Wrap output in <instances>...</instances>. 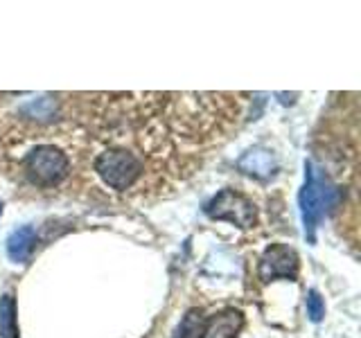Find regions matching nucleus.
<instances>
[{
  "label": "nucleus",
  "instance_id": "obj_7",
  "mask_svg": "<svg viewBox=\"0 0 361 338\" xmlns=\"http://www.w3.org/2000/svg\"><path fill=\"white\" fill-rule=\"evenodd\" d=\"M240 169L248 176H257V178H267L274 174L276 161L274 156L264 149H253L240 158Z\"/></svg>",
  "mask_w": 361,
  "mask_h": 338
},
{
  "label": "nucleus",
  "instance_id": "obj_12",
  "mask_svg": "<svg viewBox=\"0 0 361 338\" xmlns=\"http://www.w3.org/2000/svg\"><path fill=\"white\" fill-rule=\"evenodd\" d=\"M0 214H3V203H0Z\"/></svg>",
  "mask_w": 361,
  "mask_h": 338
},
{
  "label": "nucleus",
  "instance_id": "obj_8",
  "mask_svg": "<svg viewBox=\"0 0 361 338\" xmlns=\"http://www.w3.org/2000/svg\"><path fill=\"white\" fill-rule=\"evenodd\" d=\"M242 327V313L228 309L219 315H214L212 320H208L206 327V338H235L237 332Z\"/></svg>",
  "mask_w": 361,
  "mask_h": 338
},
{
  "label": "nucleus",
  "instance_id": "obj_10",
  "mask_svg": "<svg viewBox=\"0 0 361 338\" xmlns=\"http://www.w3.org/2000/svg\"><path fill=\"white\" fill-rule=\"evenodd\" d=\"M206 327H208L206 315L199 309H190L183 315L180 325L176 327L174 338H206Z\"/></svg>",
  "mask_w": 361,
  "mask_h": 338
},
{
  "label": "nucleus",
  "instance_id": "obj_11",
  "mask_svg": "<svg viewBox=\"0 0 361 338\" xmlns=\"http://www.w3.org/2000/svg\"><path fill=\"white\" fill-rule=\"evenodd\" d=\"M307 313H310V318L314 323L323 320V315H325V302L319 296V291H314V289L307 293Z\"/></svg>",
  "mask_w": 361,
  "mask_h": 338
},
{
  "label": "nucleus",
  "instance_id": "obj_9",
  "mask_svg": "<svg viewBox=\"0 0 361 338\" xmlns=\"http://www.w3.org/2000/svg\"><path fill=\"white\" fill-rule=\"evenodd\" d=\"M0 338H18L16 300L11 293H5L0 298Z\"/></svg>",
  "mask_w": 361,
  "mask_h": 338
},
{
  "label": "nucleus",
  "instance_id": "obj_5",
  "mask_svg": "<svg viewBox=\"0 0 361 338\" xmlns=\"http://www.w3.org/2000/svg\"><path fill=\"white\" fill-rule=\"evenodd\" d=\"M257 275L262 282H271L278 277L293 280L298 275V255L293 248L285 244H271L259 257Z\"/></svg>",
  "mask_w": 361,
  "mask_h": 338
},
{
  "label": "nucleus",
  "instance_id": "obj_1",
  "mask_svg": "<svg viewBox=\"0 0 361 338\" xmlns=\"http://www.w3.org/2000/svg\"><path fill=\"white\" fill-rule=\"evenodd\" d=\"M338 194L330 180L316 176L312 163H305V185L300 192V210L307 237L314 242V228L325 217V212L336 203Z\"/></svg>",
  "mask_w": 361,
  "mask_h": 338
},
{
  "label": "nucleus",
  "instance_id": "obj_2",
  "mask_svg": "<svg viewBox=\"0 0 361 338\" xmlns=\"http://www.w3.org/2000/svg\"><path fill=\"white\" fill-rule=\"evenodd\" d=\"M95 172L113 189H129L142 174V165L127 149H109L97 156Z\"/></svg>",
  "mask_w": 361,
  "mask_h": 338
},
{
  "label": "nucleus",
  "instance_id": "obj_6",
  "mask_svg": "<svg viewBox=\"0 0 361 338\" xmlns=\"http://www.w3.org/2000/svg\"><path fill=\"white\" fill-rule=\"evenodd\" d=\"M34 246H37V232L30 225H23L7 237V255L14 262H27L34 253Z\"/></svg>",
  "mask_w": 361,
  "mask_h": 338
},
{
  "label": "nucleus",
  "instance_id": "obj_3",
  "mask_svg": "<svg viewBox=\"0 0 361 338\" xmlns=\"http://www.w3.org/2000/svg\"><path fill=\"white\" fill-rule=\"evenodd\" d=\"M23 167H25V174L32 183L48 187L56 185L68 174V158L52 144H39L37 149H32L25 156Z\"/></svg>",
  "mask_w": 361,
  "mask_h": 338
},
{
  "label": "nucleus",
  "instance_id": "obj_4",
  "mask_svg": "<svg viewBox=\"0 0 361 338\" xmlns=\"http://www.w3.org/2000/svg\"><path fill=\"white\" fill-rule=\"evenodd\" d=\"M206 214L214 221H228L237 228H253L257 217L253 201L235 189H221L217 196H212L206 206Z\"/></svg>",
  "mask_w": 361,
  "mask_h": 338
}]
</instances>
